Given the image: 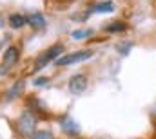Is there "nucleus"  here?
<instances>
[{
  "label": "nucleus",
  "mask_w": 156,
  "mask_h": 139,
  "mask_svg": "<svg viewBox=\"0 0 156 139\" xmlns=\"http://www.w3.org/2000/svg\"><path fill=\"white\" fill-rule=\"evenodd\" d=\"M37 123H38V119H37V114H35L33 110H24V112L20 114L18 121H16V128H18V132H20L22 136H27V137H31V136L35 134Z\"/></svg>",
  "instance_id": "nucleus-1"
},
{
  "label": "nucleus",
  "mask_w": 156,
  "mask_h": 139,
  "mask_svg": "<svg viewBox=\"0 0 156 139\" xmlns=\"http://www.w3.org/2000/svg\"><path fill=\"white\" fill-rule=\"evenodd\" d=\"M93 56V51L87 49V51H76V53H71V54H66V56H60L55 63L60 67V65H73V63H80V62H85Z\"/></svg>",
  "instance_id": "nucleus-2"
},
{
  "label": "nucleus",
  "mask_w": 156,
  "mask_h": 139,
  "mask_svg": "<svg viewBox=\"0 0 156 139\" xmlns=\"http://www.w3.org/2000/svg\"><path fill=\"white\" fill-rule=\"evenodd\" d=\"M18 56H20V53H18L16 47H7V51L4 53V62L0 63V76L7 74L15 67V63L18 62Z\"/></svg>",
  "instance_id": "nucleus-3"
},
{
  "label": "nucleus",
  "mask_w": 156,
  "mask_h": 139,
  "mask_svg": "<svg viewBox=\"0 0 156 139\" xmlns=\"http://www.w3.org/2000/svg\"><path fill=\"white\" fill-rule=\"evenodd\" d=\"M62 49H64L62 45H53L49 51H45L44 54H40L38 58H37V65H35V69L38 70V69H42V67H45V65H47L49 62H53V60L56 62V60L60 58Z\"/></svg>",
  "instance_id": "nucleus-4"
},
{
  "label": "nucleus",
  "mask_w": 156,
  "mask_h": 139,
  "mask_svg": "<svg viewBox=\"0 0 156 139\" xmlns=\"http://www.w3.org/2000/svg\"><path fill=\"white\" fill-rule=\"evenodd\" d=\"M87 89V76L85 74H75L69 80V90L73 94H82Z\"/></svg>",
  "instance_id": "nucleus-5"
},
{
  "label": "nucleus",
  "mask_w": 156,
  "mask_h": 139,
  "mask_svg": "<svg viewBox=\"0 0 156 139\" xmlns=\"http://www.w3.org/2000/svg\"><path fill=\"white\" fill-rule=\"evenodd\" d=\"M60 127H62V130L67 136H76L78 132H80V127L76 125V121L71 119V117H62L60 119Z\"/></svg>",
  "instance_id": "nucleus-6"
},
{
  "label": "nucleus",
  "mask_w": 156,
  "mask_h": 139,
  "mask_svg": "<svg viewBox=\"0 0 156 139\" xmlns=\"http://www.w3.org/2000/svg\"><path fill=\"white\" fill-rule=\"evenodd\" d=\"M27 24H29L31 27H35V29H44V27H45V18H44V15H40V13H33V15L27 16Z\"/></svg>",
  "instance_id": "nucleus-7"
},
{
  "label": "nucleus",
  "mask_w": 156,
  "mask_h": 139,
  "mask_svg": "<svg viewBox=\"0 0 156 139\" xmlns=\"http://www.w3.org/2000/svg\"><path fill=\"white\" fill-rule=\"evenodd\" d=\"M89 11H96V13H113V11H115V5H113L111 0H105V2H98V4H94Z\"/></svg>",
  "instance_id": "nucleus-8"
},
{
  "label": "nucleus",
  "mask_w": 156,
  "mask_h": 139,
  "mask_svg": "<svg viewBox=\"0 0 156 139\" xmlns=\"http://www.w3.org/2000/svg\"><path fill=\"white\" fill-rule=\"evenodd\" d=\"M27 24V16H22V15H18V13H13L11 16H9V25L13 27V29H20L22 25H26Z\"/></svg>",
  "instance_id": "nucleus-9"
},
{
  "label": "nucleus",
  "mask_w": 156,
  "mask_h": 139,
  "mask_svg": "<svg viewBox=\"0 0 156 139\" xmlns=\"http://www.w3.org/2000/svg\"><path fill=\"white\" fill-rule=\"evenodd\" d=\"M24 87H26V81L24 80H18L11 89H9V92H7V98L9 100H15L16 96H20L22 92H24Z\"/></svg>",
  "instance_id": "nucleus-10"
},
{
  "label": "nucleus",
  "mask_w": 156,
  "mask_h": 139,
  "mask_svg": "<svg viewBox=\"0 0 156 139\" xmlns=\"http://www.w3.org/2000/svg\"><path fill=\"white\" fill-rule=\"evenodd\" d=\"M125 29H127V24H123V22H113L111 25H107V33H120Z\"/></svg>",
  "instance_id": "nucleus-11"
},
{
  "label": "nucleus",
  "mask_w": 156,
  "mask_h": 139,
  "mask_svg": "<svg viewBox=\"0 0 156 139\" xmlns=\"http://www.w3.org/2000/svg\"><path fill=\"white\" fill-rule=\"evenodd\" d=\"M131 47H133V42H122V43H118L116 45V51L120 54H129V51H131Z\"/></svg>",
  "instance_id": "nucleus-12"
},
{
  "label": "nucleus",
  "mask_w": 156,
  "mask_h": 139,
  "mask_svg": "<svg viewBox=\"0 0 156 139\" xmlns=\"http://www.w3.org/2000/svg\"><path fill=\"white\" fill-rule=\"evenodd\" d=\"M29 139H55V136L49 130H40V132H35Z\"/></svg>",
  "instance_id": "nucleus-13"
},
{
  "label": "nucleus",
  "mask_w": 156,
  "mask_h": 139,
  "mask_svg": "<svg viewBox=\"0 0 156 139\" xmlns=\"http://www.w3.org/2000/svg\"><path fill=\"white\" fill-rule=\"evenodd\" d=\"M91 35H93L91 29H80V31H75L73 33V38L75 40H83V38H89Z\"/></svg>",
  "instance_id": "nucleus-14"
},
{
  "label": "nucleus",
  "mask_w": 156,
  "mask_h": 139,
  "mask_svg": "<svg viewBox=\"0 0 156 139\" xmlns=\"http://www.w3.org/2000/svg\"><path fill=\"white\" fill-rule=\"evenodd\" d=\"M47 81H49L47 78H40V80H37V81H35V85H44V83H47Z\"/></svg>",
  "instance_id": "nucleus-15"
}]
</instances>
